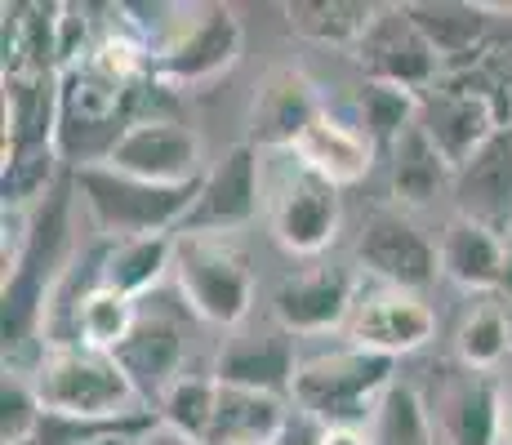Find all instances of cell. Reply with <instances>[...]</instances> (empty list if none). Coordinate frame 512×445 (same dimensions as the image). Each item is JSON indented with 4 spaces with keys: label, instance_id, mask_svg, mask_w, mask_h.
I'll use <instances>...</instances> for the list:
<instances>
[{
    "label": "cell",
    "instance_id": "6da1fadb",
    "mask_svg": "<svg viewBox=\"0 0 512 445\" xmlns=\"http://www.w3.org/2000/svg\"><path fill=\"white\" fill-rule=\"evenodd\" d=\"M397 383V361L366 348L308 356L294 374L290 405L317 428H370L374 405Z\"/></svg>",
    "mask_w": 512,
    "mask_h": 445
},
{
    "label": "cell",
    "instance_id": "7a4b0ae2",
    "mask_svg": "<svg viewBox=\"0 0 512 445\" xmlns=\"http://www.w3.org/2000/svg\"><path fill=\"white\" fill-rule=\"evenodd\" d=\"M72 187L94 232H103L107 241H134V236L179 232L201 183L161 187L112 170V165H85V170H72Z\"/></svg>",
    "mask_w": 512,
    "mask_h": 445
},
{
    "label": "cell",
    "instance_id": "3957f363",
    "mask_svg": "<svg viewBox=\"0 0 512 445\" xmlns=\"http://www.w3.org/2000/svg\"><path fill=\"white\" fill-rule=\"evenodd\" d=\"M27 374H32L45 410H54V414H72V419H121V414H134V410H152L134 392L130 374L121 370V361L112 352H94V348H81V343H72V348H45Z\"/></svg>",
    "mask_w": 512,
    "mask_h": 445
},
{
    "label": "cell",
    "instance_id": "277c9868",
    "mask_svg": "<svg viewBox=\"0 0 512 445\" xmlns=\"http://www.w3.org/2000/svg\"><path fill=\"white\" fill-rule=\"evenodd\" d=\"M174 281L192 316L219 330H241L254 308V267L236 236H187L179 232Z\"/></svg>",
    "mask_w": 512,
    "mask_h": 445
},
{
    "label": "cell",
    "instance_id": "5b68a950",
    "mask_svg": "<svg viewBox=\"0 0 512 445\" xmlns=\"http://www.w3.org/2000/svg\"><path fill=\"white\" fill-rule=\"evenodd\" d=\"M147 58H152V76L170 89L210 85L241 58V18L228 5L179 9V18L147 49Z\"/></svg>",
    "mask_w": 512,
    "mask_h": 445
},
{
    "label": "cell",
    "instance_id": "8992f818",
    "mask_svg": "<svg viewBox=\"0 0 512 445\" xmlns=\"http://www.w3.org/2000/svg\"><path fill=\"white\" fill-rule=\"evenodd\" d=\"M352 254L374 285H397V290L423 294L441 276L437 241H428V232L397 205H379L366 214Z\"/></svg>",
    "mask_w": 512,
    "mask_h": 445
},
{
    "label": "cell",
    "instance_id": "52a82bcc",
    "mask_svg": "<svg viewBox=\"0 0 512 445\" xmlns=\"http://www.w3.org/2000/svg\"><path fill=\"white\" fill-rule=\"evenodd\" d=\"M357 67L374 85H397L410 94H428L432 85L446 76L437 49L428 45V36L419 32V23L410 18L406 5H379L366 27V36L352 49Z\"/></svg>",
    "mask_w": 512,
    "mask_h": 445
},
{
    "label": "cell",
    "instance_id": "ba28073f",
    "mask_svg": "<svg viewBox=\"0 0 512 445\" xmlns=\"http://www.w3.org/2000/svg\"><path fill=\"white\" fill-rule=\"evenodd\" d=\"M263 210V161L259 147L236 143L205 170L196 201L179 232L187 236H236Z\"/></svg>",
    "mask_w": 512,
    "mask_h": 445
},
{
    "label": "cell",
    "instance_id": "9c48e42d",
    "mask_svg": "<svg viewBox=\"0 0 512 445\" xmlns=\"http://www.w3.org/2000/svg\"><path fill=\"white\" fill-rule=\"evenodd\" d=\"M348 343L379 356H401L423 352L437 339V312L432 303L415 290H397V285H361V299L348 321Z\"/></svg>",
    "mask_w": 512,
    "mask_h": 445
},
{
    "label": "cell",
    "instance_id": "30bf717a",
    "mask_svg": "<svg viewBox=\"0 0 512 445\" xmlns=\"http://www.w3.org/2000/svg\"><path fill=\"white\" fill-rule=\"evenodd\" d=\"M423 401L446 445H504L508 392L495 383V374L468 370L455 361V370H441L437 392Z\"/></svg>",
    "mask_w": 512,
    "mask_h": 445
},
{
    "label": "cell",
    "instance_id": "8fae6325",
    "mask_svg": "<svg viewBox=\"0 0 512 445\" xmlns=\"http://www.w3.org/2000/svg\"><path fill=\"white\" fill-rule=\"evenodd\" d=\"M107 165L121 174L147 178V183H161V187L201 183L205 178L201 134L187 121H179V116H147V121H134L121 134V143L112 147Z\"/></svg>",
    "mask_w": 512,
    "mask_h": 445
},
{
    "label": "cell",
    "instance_id": "7c38bea8",
    "mask_svg": "<svg viewBox=\"0 0 512 445\" xmlns=\"http://www.w3.org/2000/svg\"><path fill=\"white\" fill-rule=\"evenodd\" d=\"M326 116L321 89L299 67H272L254 85L250 112H245V143L259 152H294L303 134Z\"/></svg>",
    "mask_w": 512,
    "mask_h": 445
},
{
    "label": "cell",
    "instance_id": "4fadbf2b",
    "mask_svg": "<svg viewBox=\"0 0 512 445\" xmlns=\"http://www.w3.org/2000/svg\"><path fill=\"white\" fill-rule=\"evenodd\" d=\"M361 299V281L352 267H308L299 276H285L272 299V316L285 334H334L348 330L352 308Z\"/></svg>",
    "mask_w": 512,
    "mask_h": 445
},
{
    "label": "cell",
    "instance_id": "5bb4252c",
    "mask_svg": "<svg viewBox=\"0 0 512 445\" xmlns=\"http://www.w3.org/2000/svg\"><path fill=\"white\" fill-rule=\"evenodd\" d=\"M339 223H343L339 187L321 183L308 170H294V178H285L281 192L272 196V236L294 259L326 254L334 236H339Z\"/></svg>",
    "mask_w": 512,
    "mask_h": 445
},
{
    "label": "cell",
    "instance_id": "9a60e30c",
    "mask_svg": "<svg viewBox=\"0 0 512 445\" xmlns=\"http://www.w3.org/2000/svg\"><path fill=\"white\" fill-rule=\"evenodd\" d=\"M299 365L303 361L294 352V334H285L281 325H272V330H232L219 343V356H214V379L223 388L290 401Z\"/></svg>",
    "mask_w": 512,
    "mask_h": 445
},
{
    "label": "cell",
    "instance_id": "2e32d148",
    "mask_svg": "<svg viewBox=\"0 0 512 445\" xmlns=\"http://www.w3.org/2000/svg\"><path fill=\"white\" fill-rule=\"evenodd\" d=\"M112 356L121 361V370L130 374L143 405H156L174 379H183L187 334L170 308H139V321H134L130 339Z\"/></svg>",
    "mask_w": 512,
    "mask_h": 445
},
{
    "label": "cell",
    "instance_id": "e0dca14e",
    "mask_svg": "<svg viewBox=\"0 0 512 445\" xmlns=\"http://www.w3.org/2000/svg\"><path fill=\"white\" fill-rule=\"evenodd\" d=\"M410 18L428 45L437 49L446 72H468L481 67L495 45V5H472V0H410Z\"/></svg>",
    "mask_w": 512,
    "mask_h": 445
},
{
    "label": "cell",
    "instance_id": "ac0fdd59",
    "mask_svg": "<svg viewBox=\"0 0 512 445\" xmlns=\"http://www.w3.org/2000/svg\"><path fill=\"white\" fill-rule=\"evenodd\" d=\"M455 214L504 236L512 227V130H499L455 170Z\"/></svg>",
    "mask_w": 512,
    "mask_h": 445
},
{
    "label": "cell",
    "instance_id": "d6986e66",
    "mask_svg": "<svg viewBox=\"0 0 512 445\" xmlns=\"http://www.w3.org/2000/svg\"><path fill=\"white\" fill-rule=\"evenodd\" d=\"M290 156L299 161V170L317 174L321 183L339 187V192L343 187H357L361 178H370L374 161H379V152H374V143L361 134V125H348L330 112L294 143Z\"/></svg>",
    "mask_w": 512,
    "mask_h": 445
},
{
    "label": "cell",
    "instance_id": "ffe728a7",
    "mask_svg": "<svg viewBox=\"0 0 512 445\" xmlns=\"http://www.w3.org/2000/svg\"><path fill=\"white\" fill-rule=\"evenodd\" d=\"M437 254H441V276L455 281L468 294H495L499 276H504V259H508V241L490 227L472 223V219H450L437 236Z\"/></svg>",
    "mask_w": 512,
    "mask_h": 445
},
{
    "label": "cell",
    "instance_id": "44dd1931",
    "mask_svg": "<svg viewBox=\"0 0 512 445\" xmlns=\"http://www.w3.org/2000/svg\"><path fill=\"white\" fill-rule=\"evenodd\" d=\"M388 161V187H392V205L397 210H423L437 196H446L455 187V165L441 156V147L423 134V125L415 121L406 134L392 143Z\"/></svg>",
    "mask_w": 512,
    "mask_h": 445
},
{
    "label": "cell",
    "instance_id": "7402d4cb",
    "mask_svg": "<svg viewBox=\"0 0 512 445\" xmlns=\"http://www.w3.org/2000/svg\"><path fill=\"white\" fill-rule=\"evenodd\" d=\"M174 254H179V232L107 241L103 250H98V285L143 303L165 276H174Z\"/></svg>",
    "mask_w": 512,
    "mask_h": 445
},
{
    "label": "cell",
    "instance_id": "603a6c76",
    "mask_svg": "<svg viewBox=\"0 0 512 445\" xmlns=\"http://www.w3.org/2000/svg\"><path fill=\"white\" fill-rule=\"evenodd\" d=\"M294 410L285 397H263V392L223 388L219 419L205 445H281Z\"/></svg>",
    "mask_w": 512,
    "mask_h": 445
},
{
    "label": "cell",
    "instance_id": "cb8c5ba5",
    "mask_svg": "<svg viewBox=\"0 0 512 445\" xmlns=\"http://www.w3.org/2000/svg\"><path fill=\"white\" fill-rule=\"evenodd\" d=\"M370 0H285L281 14L299 41L308 45H334V49H357L374 18Z\"/></svg>",
    "mask_w": 512,
    "mask_h": 445
},
{
    "label": "cell",
    "instance_id": "d4e9b609",
    "mask_svg": "<svg viewBox=\"0 0 512 445\" xmlns=\"http://www.w3.org/2000/svg\"><path fill=\"white\" fill-rule=\"evenodd\" d=\"M512 352V308L495 299V294H481L472 299V308L464 312L455 330V361L468 370L495 374Z\"/></svg>",
    "mask_w": 512,
    "mask_h": 445
},
{
    "label": "cell",
    "instance_id": "484cf974",
    "mask_svg": "<svg viewBox=\"0 0 512 445\" xmlns=\"http://www.w3.org/2000/svg\"><path fill=\"white\" fill-rule=\"evenodd\" d=\"M219 401H223V383L214 374H183L165 388V397L152 405L156 423L183 432L192 441H210L214 419H219Z\"/></svg>",
    "mask_w": 512,
    "mask_h": 445
},
{
    "label": "cell",
    "instance_id": "4316f807",
    "mask_svg": "<svg viewBox=\"0 0 512 445\" xmlns=\"http://www.w3.org/2000/svg\"><path fill=\"white\" fill-rule=\"evenodd\" d=\"M370 437H374V445H437V423H432V410H428V401H423V392L401 379L392 383V388L383 392V401L374 405Z\"/></svg>",
    "mask_w": 512,
    "mask_h": 445
},
{
    "label": "cell",
    "instance_id": "83f0119b",
    "mask_svg": "<svg viewBox=\"0 0 512 445\" xmlns=\"http://www.w3.org/2000/svg\"><path fill=\"white\" fill-rule=\"evenodd\" d=\"M357 112H361V134L374 143V152L388 156L392 143L419 121V94L397 89V85L366 81V89H361V98H357Z\"/></svg>",
    "mask_w": 512,
    "mask_h": 445
},
{
    "label": "cell",
    "instance_id": "f1b7e54d",
    "mask_svg": "<svg viewBox=\"0 0 512 445\" xmlns=\"http://www.w3.org/2000/svg\"><path fill=\"white\" fill-rule=\"evenodd\" d=\"M45 419V401L27 370H5L0 379V445H32Z\"/></svg>",
    "mask_w": 512,
    "mask_h": 445
},
{
    "label": "cell",
    "instance_id": "f546056e",
    "mask_svg": "<svg viewBox=\"0 0 512 445\" xmlns=\"http://www.w3.org/2000/svg\"><path fill=\"white\" fill-rule=\"evenodd\" d=\"M317 445H374L370 428H321Z\"/></svg>",
    "mask_w": 512,
    "mask_h": 445
},
{
    "label": "cell",
    "instance_id": "4dcf8cb0",
    "mask_svg": "<svg viewBox=\"0 0 512 445\" xmlns=\"http://www.w3.org/2000/svg\"><path fill=\"white\" fill-rule=\"evenodd\" d=\"M134 445H201V441H192V437H183V432H174V428H165V423H152V428L143 432Z\"/></svg>",
    "mask_w": 512,
    "mask_h": 445
},
{
    "label": "cell",
    "instance_id": "1f68e13d",
    "mask_svg": "<svg viewBox=\"0 0 512 445\" xmlns=\"http://www.w3.org/2000/svg\"><path fill=\"white\" fill-rule=\"evenodd\" d=\"M495 299L504 303V308H512V241H508V259H504V276H499Z\"/></svg>",
    "mask_w": 512,
    "mask_h": 445
},
{
    "label": "cell",
    "instance_id": "d6a6232c",
    "mask_svg": "<svg viewBox=\"0 0 512 445\" xmlns=\"http://www.w3.org/2000/svg\"><path fill=\"white\" fill-rule=\"evenodd\" d=\"M504 445H512V397H508V414H504Z\"/></svg>",
    "mask_w": 512,
    "mask_h": 445
},
{
    "label": "cell",
    "instance_id": "836d02e7",
    "mask_svg": "<svg viewBox=\"0 0 512 445\" xmlns=\"http://www.w3.org/2000/svg\"><path fill=\"white\" fill-rule=\"evenodd\" d=\"M139 437H107V441H90V445H134Z\"/></svg>",
    "mask_w": 512,
    "mask_h": 445
},
{
    "label": "cell",
    "instance_id": "e575fe53",
    "mask_svg": "<svg viewBox=\"0 0 512 445\" xmlns=\"http://www.w3.org/2000/svg\"><path fill=\"white\" fill-rule=\"evenodd\" d=\"M508 130H512V125H508Z\"/></svg>",
    "mask_w": 512,
    "mask_h": 445
}]
</instances>
